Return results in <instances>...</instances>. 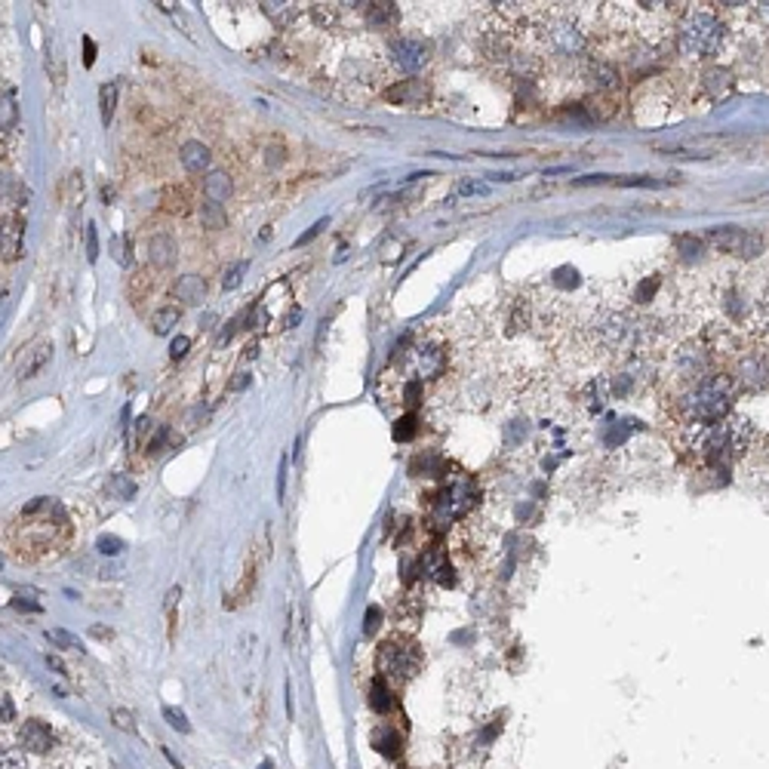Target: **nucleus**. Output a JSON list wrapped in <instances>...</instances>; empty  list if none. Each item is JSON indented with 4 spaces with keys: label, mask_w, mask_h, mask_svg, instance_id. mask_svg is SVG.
<instances>
[{
    "label": "nucleus",
    "mask_w": 769,
    "mask_h": 769,
    "mask_svg": "<svg viewBox=\"0 0 769 769\" xmlns=\"http://www.w3.org/2000/svg\"><path fill=\"white\" fill-rule=\"evenodd\" d=\"M591 4H554L539 6L533 16V37L541 56L554 62L576 65L591 59L594 46V19L597 12L588 10Z\"/></svg>",
    "instance_id": "f257e3e1"
},
{
    "label": "nucleus",
    "mask_w": 769,
    "mask_h": 769,
    "mask_svg": "<svg viewBox=\"0 0 769 769\" xmlns=\"http://www.w3.org/2000/svg\"><path fill=\"white\" fill-rule=\"evenodd\" d=\"M735 394H739V388L733 385V379L726 372L720 370L708 372V376L686 382V388L677 397V413L686 425L695 428L717 425L720 419H726L733 413Z\"/></svg>",
    "instance_id": "f03ea898"
},
{
    "label": "nucleus",
    "mask_w": 769,
    "mask_h": 769,
    "mask_svg": "<svg viewBox=\"0 0 769 769\" xmlns=\"http://www.w3.org/2000/svg\"><path fill=\"white\" fill-rule=\"evenodd\" d=\"M68 533L71 526L65 508L56 499H35L31 505H25L16 533H12V541L31 548V560H40L44 554H59V545H65Z\"/></svg>",
    "instance_id": "7ed1b4c3"
},
{
    "label": "nucleus",
    "mask_w": 769,
    "mask_h": 769,
    "mask_svg": "<svg viewBox=\"0 0 769 769\" xmlns=\"http://www.w3.org/2000/svg\"><path fill=\"white\" fill-rule=\"evenodd\" d=\"M757 440V431L748 419L741 416H726L720 419L717 425L699 428V456L708 461V465H730V461L745 459V453L754 446Z\"/></svg>",
    "instance_id": "20e7f679"
},
{
    "label": "nucleus",
    "mask_w": 769,
    "mask_h": 769,
    "mask_svg": "<svg viewBox=\"0 0 769 769\" xmlns=\"http://www.w3.org/2000/svg\"><path fill=\"white\" fill-rule=\"evenodd\" d=\"M726 44V22L720 12L708 10V6H693L680 16L677 25V46L686 59L705 62L714 59Z\"/></svg>",
    "instance_id": "39448f33"
},
{
    "label": "nucleus",
    "mask_w": 769,
    "mask_h": 769,
    "mask_svg": "<svg viewBox=\"0 0 769 769\" xmlns=\"http://www.w3.org/2000/svg\"><path fill=\"white\" fill-rule=\"evenodd\" d=\"M379 661V677L388 684H410L419 671H422V650L413 640H388L376 655Z\"/></svg>",
    "instance_id": "423d86ee"
},
{
    "label": "nucleus",
    "mask_w": 769,
    "mask_h": 769,
    "mask_svg": "<svg viewBox=\"0 0 769 769\" xmlns=\"http://www.w3.org/2000/svg\"><path fill=\"white\" fill-rule=\"evenodd\" d=\"M726 376L733 379L735 388H745V391H769V345L739 351Z\"/></svg>",
    "instance_id": "0eeeda50"
},
{
    "label": "nucleus",
    "mask_w": 769,
    "mask_h": 769,
    "mask_svg": "<svg viewBox=\"0 0 769 769\" xmlns=\"http://www.w3.org/2000/svg\"><path fill=\"white\" fill-rule=\"evenodd\" d=\"M431 52L434 44L425 37H394L388 44V62L400 75H416V71H422L431 62Z\"/></svg>",
    "instance_id": "6e6552de"
},
{
    "label": "nucleus",
    "mask_w": 769,
    "mask_h": 769,
    "mask_svg": "<svg viewBox=\"0 0 769 769\" xmlns=\"http://www.w3.org/2000/svg\"><path fill=\"white\" fill-rule=\"evenodd\" d=\"M708 244L720 252H730V256L739 259H754L764 252V237L757 231H745L735 228V225H724V228H711L708 231Z\"/></svg>",
    "instance_id": "1a4fd4ad"
},
{
    "label": "nucleus",
    "mask_w": 769,
    "mask_h": 769,
    "mask_svg": "<svg viewBox=\"0 0 769 769\" xmlns=\"http://www.w3.org/2000/svg\"><path fill=\"white\" fill-rule=\"evenodd\" d=\"M19 748H22L25 754H50L52 748H56V733H52L50 724L31 717L19 726Z\"/></svg>",
    "instance_id": "9d476101"
},
{
    "label": "nucleus",
    "mask_w": 769,
    "mask_h": 769,
    "mask_svg": "<svg viewBox=\"0 0 769 769\" xmlns=\"http://www.w3.org/2000/svg\"><path fill=\"white\" fill-rule=\"evenodd\" d=\"M50 357H52V345L46 342H35L31 348H25L22 354H19V360H16V379H31V376H37L40 370H44L46 364H50Z\"/></svg>",
    "instance_id": "9b49d317"
},
{
    "label": "nucleus",
    "mask_w": 769,
    "mask_h": 769,
    "mask_svg": "<svg viewBox=\"0 0 769 769\" xmlns=\"http://www.w3.org/2000/svg\"><path fill=\"white\" fill-rule=\"evenodd\" d=\"M385 99L391 105H425L428 86L422 80H397V84L385 90Z\"/></svg>",
    "instance_id": "f8f14e48"
},
{
    "label": "nucleus",
    "mask_w": 769,
    "mask_h": 769,
    "mask_svg": "<svg viewBox=\"0 0 769 769\" xmlns=\"http://www.w3.org/2000/svg\"><path fill=\"white\" fill-rule=\"evenodd\" d=\"M366 22H370V28L391 31L394 25L400 22V6L391 4V0H382V4H370V6H366Z\"/></svg>",
    "instance_id": "ddd939ff"
},
{
    "label": "nucleus",
    "mask_w": 769,
    "mask_h": 769,
    "mask_svg": "<svg viewBox=\"0 0 769 769\" xmlns=\"http://www.w3.org/2000/svg\"><path fill=\"white\" fill-rule=\"evenodd\" d=\"M172 292H176L179 302L185 305H200L206 299V280L200 277V274H185V277L176 280V286H172Z\"/></svg>",
    "instance_id": "4468645a"
},
{
    "label": "nucleus",
    "mask_w": 769,
    "mask_h": 769,
    "mask_svg": "<svg viewBox=\"0 0 769 769\" xmlns=\"http://www.w3.org/2000/svg\"><path fill=\"white\" fill-rule=\"evenodd\" d=\"M179 250H176V240L166 237V234H154V237L148 240V259L154 268H170L172 262H176Z\"/></svg>",
    "instance_id": "2eb2a0df"
},
{
    "label": "nucleus",
    "mask_w": 769,
    "mask_h": 769,
    "mask_svg": "<svg viewBox=\"0 0 769 769\" xmlns=\"http://www.w3.org/2000/svg\"><path fill=\"white\" fill-rule=\"evenodd\" d=\"M179 160H182V166L188 172H206L210 170L212 154L204 142H185L182 148H179Z\"/></svg>",
    "instance_id": "dca6fc26"
},
{
    "label": "nucleus",
    "mask_w": 769,
    "mask_h": 769,
    "mask_svg": "<svg viewBox=\"0 0 769 769\" xmlns=\"http://www.w3.org/2000/svg\"><path fill=\"white\" fill-rule=\"evenodd\" d=\"M231 191H234V182H231L228 172L210 170V172L204 176V194H206V200H216V204H222V200L231 197Z\"/></svg>",
    "instance_id": "f3484780"
},
{
    "label": "nucleus",
    "mask_w": 769,
    "mask_h": 769,
    "mask_svg": "<svg viewBox=\"0 0 769 769\" xmlns=\"http://www.w3.org/2000/svg\"><path fill=\"white\" fill-rule=\"evenodd\" d=\"M160 204H164V210L170 212V216H185V212L191 210V194L188 188H179V185H166V188L160 191Z\"/></svg>",
    "instance_id": "a211bd4d"
},
{
    "label": "nucleus",
    "mask_w": 769,
    "mask_h": 769,
    "mask_svg": "<svg viewBox=\"0 0 769 769\" xmlns=\"http://www.w3.org/2000/svg\"><path fill=\"white\" fill-rule=\"evenodd\" d=\"M372 748L394 760V757H400V751H404V739H400V733L391 730V726H379V730L372 733Z\"/></svg>",
    "instance_id": "6ab92c4d"
},
{
    "label": "nucleus",
    "mask_w": 769,
    "mask_h": 769,
    "mask_svg": "<svg viewBox=\"0 0 769 769\" xmlns=\"http://www.w3.org/2000/svg\"><path fill=\"white\" fill-rule=\"evenodd\" d=\"M394 705H397V699H394L391 684H388L385 677H376L370 686V708L376 714H388V711H394Z\"/></svg>",
    "instance_id": "aec40b11"
},
{
    "label": "nucleus",
    "mask_w": 769,
    "mask_h": 769,
    "mask_svg": "<svg viewBox=\"0 0 769 769\" xmlns=\"http://www.w3.org/2000/svg\"><path fill=\"white\" fill-rule=\"evenodd\" d=\"M265 10V16L271 19L274 25H280V28H286V25H292L299 19V4H290V0H280V4H271V0H265V4H259Z\"/></svg>",
    "instance_id": "412c9836"
},
{
    "label": "nucleus",
    "mask_w": 769,
    "mask_h": 769,
    "mask_svg": "<svg viewBox=\"0 0 769 769\" xmlns=\"http://www.w3.org/2000/svg\"><path fill=\"white\" fill-rule=\"evenodd\" d=\"M200 222L210 231H222L225 225H228V212H225V206L216 204V200H206V204L200 206Z\"/></svg>",
    "instance_id": "4be33fe9"
},
{
    "label": "nucleus",
    "mask_w": 769,
    "mask_h": 769,
    "mask_svg": "<svg viewBox=\"0 0 769 769\" xmlns=\"http://www.w3.org/2000/svg\"><path fill=\"white\" fill-rule=\"evenodd\" d=\"M179 317H182V311H179V308H172V305L160 308V311H154V317H151V330L157 332V336H166V332H170L172 326L179 324Z\"/></svg>",
    "instance_id": "5701e85b"
},
{
    "label": "nucleus",
    "mask_w": 769,
    "mask_h": 769,
    "mask_svg": "<svg viewBox=\"0 0 769 769\" xmlns=\"http://www.w3.org/2000/svg\"><path fill=\"white\" fill-rule=\"evenodd\" d=\"M444 351H440V348H434V345H425V348H419V366H422V372L425 376H434V372H440L444 370Z\"/></svg>",
    "instance_id": "b1692460"
},
{
    "label": "nucleus",
    "mask_w": 769,
    "mask_h": 769,
    "mask_svg": "<svg viewBox=\"0 0 769 769\" xmlns=\"http://www.w3.org/2000/svg\"><path fill=\"white\" fill-rule=\"evenodd\" d=\"M99 108H102V124H111L115 108H117V84L115 80H111V84H102V90H99Z\"/></svg>",
    "instance_id": "393cba45"
},
{
    "label": "nucleus",
    "mask_w": 769,
    "mask_h": 769,
    "mask_svg": "<svg viewBox=\"0 0 769 769\" xmlns=\"http://www.w3.org/2000/svg\"><path fill=\"white\" fill-rule=\"evenodd\" d=\"M46 637H50V644L62 646V650H80V640L71 631H65V628H52Z\"/></svg>",
    "instance_id": "a878e982"
},
{
    "label": "nucleus",
    "mask_w": 769,
    "mask_h": 769,
    "mask_svg": "<svg viewBox=\"0 0 769 769\" xmlns=\"http://www.w3.org/2000/svg\"><path fill=\"white\" fill-rule=\"evenodd\" d=\"M311 19L320 28L332 25V19H336V4H311Z\"/></svg>",
    "instance_id": "bb28decb"
},
{
    "label": "nucleus",
    "mask_w": 769,
    "mask_h": 769,
    "mask_svg": "<svg viewBox=\"0 0 769 769\" xmlns=\"http://www.w3.org/2000/svg\"><path fill=\"white\" fill-rule=\"evenodd\" d=\"M246 268H250V262H234L231 268L225 271V277H222V286H225V290H234V286H240V280H244Z\"/></svg>",
    "instance_id": "cd10ccee"
},
{
    "label": "nucleus",
    "mask_w": 769,
    "mask_h": 769,
    "mask_svg": "<svg viewBox=\"0 0 769 769\" xmlns=\"http://www.w3.org/2000/svg\"><path fill=\"white\" fill-rule=\"evenodd\" d=\"M416 434V419L413 416H404L394 422V440H410Z\"/></svg>",
    "instance_id": "c85d7f7f"
},
{
    "label": "nucleus",
    "mask_w": 769,
    "mask_h": 769,
    "mask_svg": "<svg viewBox=\"0 0 769 769\" xmlns=\"http://www.w3.org/2000/svg\"><path fill=\"white\" fill-rule=\"evenodd\" d=\"M164 717L170 720L172 730H179V733H191V724H188V720H185V714H182V711H176V708H164Z\"/></svg>",
    "instance_id": "c756f323"
},
{
    "label": "nucleus",
    "mask_w": 769,
    "mask_h": 769,
    "mask_svg": "<svg viewBox=\"0 0 769 769\" xmlns=\"http://www.w3.org/2000/svg\"><path fill=\"white\" fill-rule=\"evenodd\" d=\"M86 256L90 262L99 259V237H96V225H86Z\"/></svg>",
    "instance_id": "7c9ffc66"
},
{
    "label": "nucleus",
    "mask_w": 769,
    "mask_h": 769,
    "mask_svg": "<svg viewBox=\"0 0 769 769\" xmlns=\"http://www.w3.org/2000/svg\"><path fill=\"white\" fill-rule=\"evenodd\" d=\"M379 625H382V610H376V606H370V610H366V625H364L366 637H372V631H376Z\"/></svg>",
    "instance_id": "2f4dec72"
},
{
    "label": "nucleus",
    "mask_w": 769,
    "mask_h": 769,
    "mask_svg": "<svg viewBox=\"0 0 769 769\" xmlns=\"http://www.w3.org/2000/svg\"><path fill=\"white\" fill-rule=\"evenodd\" d=\"M188 348H191V339H188V336L172 339V345H170V357H172V360L185 357V354H188Z\"/></svg>",
    "instance_id": "473e14b6"
},
{
    "label": "nucleus",
    "mask_w": 769,
    "mask_h": 769,
    "mask_svg": "<svg viewBox=\"0 0 769 769\" xmlns=\"http://www.w3.org/2000/svg\"><path fill=\"white\" fill-rule=\"evenodd\" d=\"M111 490L117 493V499H130L132 493H136V486H132V480H126V477H115V484H111Z\"/></svg>",
    "instance_id": "72a5a7b5"
},
{
    "label": "nucleus",
    "mask_w": 769,
    "mask_h": 769,
    "mask_svg": "<svg viewBox=\"0 0 769 769\" xmlns=\"http://www.w3.org/2000/svg\"><path fill=\"white\" fill-rule=\"evenodd\" d=\"M326 225H330V219H320V222H314V225H311V228H308V231L302 234V237H299V240H296V246H302V244H311V240H314V237H317V234H320V231H324V228H326Z\"/></svg>",
    "instance_id": "f704fd0d"
},
{
    "label": "nucleus",
    "mask_w": 769,
    "mask_h": 769,
    "mask_svg": "<svg viewBox=\"0 0 769 769\" xmlns=\"http://www.w3.org/2000/svg\"><path fill=\"white\" fill-rule=\"evenodd\" d=\"M120 548H124V541H120L117 536H102V539H99V551H102V554H120Z\"/></svg>",
    "instance_id": "c9c22d12"
},
{
    "label": "nucleus",
    "mask_w": 769,
    "mask_h": 769,
    "mask_svg": "<svg viewBox=\"0 0 769 769\" xmlns=\"http://www.w3.org/2000/svg\"><path fill=\"white\" fill-rule=\"evenodd\" d=\"M92 62H96V44H92L90 35H84V65L92 68Z\"/></svg>",
    "instance_id": "e433bc0d"
},
{
    "label": "nucleus",
    "mask_w": 769,
    "mask_h": 769,
    "mask_svg": "<svg viewBox=\"0 0 769 769\" xmlns=\"http://www.w3.org/2000/svg\"><path fill=\"white\" fill-rule=\"evenodd\" d=\"M0 711H4V724H12V717H16V705H12V699L4 693V701H0Z\"/></svg>",
    "instance_id": "4c0bfd02"
},
{
    "label": "nucleus",
    "mask_w": 769,
    "mask_h": 769,
    "mask_svg": "<svg viewBox=\"0 0 769 769\" xmlns=\"http://www.w3.org/2000/svg\"><path fill=\"white\" fill-rule=\"evenodd\" d=\"M246 385H250V372H237V376L231 379L228 388H231V391H244Z\"/></svg>",
    "instance_id": "58836bf2"
},
{
    "label": "nucleus",
    "mask_w": 769,
    "mask_h": 769,
    "mask_svg": "<svg viewBox=\"0 0 769 769\" xmlns=\"http://www.w3.org/2000/svg\"><path fill=\"white\" fill-rule=\"evenodd\" d=\"M115 720H117V726H120V730H132V717H130V714L117 711V714H115Z\"/></svg>",
    "instance_id": "ea45409f"
},
{
    "label": "nucleus",
    "mask_w": 769,
    "mask_h": 769,
    "mask_svg": "<svg viewBox=\"0 0 769 769\" xmlns=\"http://www.w3.org/2000/svg\"><path fill=\"white\" fill-rule=\"evenodd\" d=\"M754 12L764 25H769V4H754Z\"/></svg>",
    "instance_id": "a19ab883"
},
{
    "label": "nucleus",
    "mask_w": 769,
    "mask_h": 769,
    "mask_svg": "<svg viewBox=\"0 0 769 769\" xmlns=\"http://www.w3.org/2000/svg\"><path fill=\"white\" fill-rule=\"evenodd\" d=\"M46 665H50V668H52V671L65 674V661H62V659H56V655H46Z\"/></svg>",
    "instance_id": "79ce46f5"
},
{
    "label": "nucleus",
    "mask_w": 769,
    "mask_h": 769,
    "mask_svg": "<svg viewBox=\"0 0 769 769\" xmlns=\"http://www.w3.org/2000/svg\"><path fill=\"white\" fill-rule=\"evenodd\" d=\"M234 326H237V320H228V324H225V330H222V336H219V342H228V339L234 336Z\"/></svg>",
    "instance_id": "37998d69"
},
{
    "label": "nucleus",
    "mask_w": 769,
    "mask_h": 769,
    "mask_svg": "<svg viewBox=\"0 0 769 769\" xmlns=\"http://www.w3.org/2000/svg\"><path fill=\"white\" fill-rule=\"evenodd\" d=\"M12 606H16V610H22V613H40L37 604H25V600H12Z\"/></svg>",
    "instance_id": "c03bdc74"
},
{
    "label": "nucleus",
    "mask_w": 769,
    "mask_h": 769,
    "mask_svg": "<svg viewBox=\"0 0 769 769\" xmlns=\"http://www.w3.org/2000/svg\"><path fill=\"white\" fill-rule=\"evenodd\" d=\"M280 160H284V148H280V145L274 148V145H271V148H268V164H280Z\"/></svg>",
    "instance_id": "a18cd8bd"
},
{
    "label": "nucleus",
    "mask_w": 769,
    "mask_h": 769,
    "mask_svg": "<svg viewBox=\"0 0 769 769\" xmlns=\"http://www.w3.org/2000/svg\"><path fill=\"white\" fill-rule=\"evenodd\" d=\"M459 191H461V194H484L486 188H484V185H471V182H465Z\"/></svg>",
    "instance_id": "49530a36"
},
{
    "label": "nucleus",
    "mask_w": 769,
    "mask_h": 769,
    "mask_svg": "<svg viewBox=\"0 0 769 769\" xmlns=\"http://www.w3.org/2000/svg\"><path fill=\"white\" fill-rule=\"evenodd\" d=\"M299 320H302V311H292V314H290V317H286V320H284V326H286V330H290V326H296V324H299Z\"/></svg>",
    "instance_id": "de8ad7c7"
},
{
    "label": "nucleus",
    "mask_w": 769,
    "mask_h": 769,
    "mask_svg": "<svg viewBox=\"0 0 769 769\" xmlns=\"http://www.w3.org/2000/svg\"><path fill=\"white\" fill-rule=\"evenodd\" d=\"M92 637H105V640H108V637H111V628H99V625H96V628H92Z\"/></svg>",
    "instance_id": "09e8293b"
}]
</instances>
